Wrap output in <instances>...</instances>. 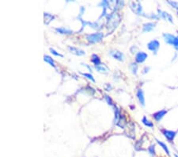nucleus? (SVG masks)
I'll list each match as a JSON object with an SVG mask.
<instances>
[{
  "label": "nucleus",
  "mask_w": 178,
  "mask_h": 157,
  "mask_svg": "<svg viewBox=\"0 0 178 157\" xmlns=\"http://www.w3.org/2000/svg\"><path fill=\"white\" fill-rule=\"evenodd\" d=\"M131 71H132V72L134 74H136L137 73V69H138V65L135 63H132L131 64Z\"/></svg>",
  "instance_id": "18"
},
{
  "label": "nucleus",
  "mask_w": 178,
  "mask_h": 157,
  "mask_svg": "<svg viewBox=\"0 0 178 157\" xmlns=\"http://www.w3.org/2000/svg\"><path fill=\"white\" fill-rule=\"evenodd\" d=\"M82 74L84 75V76H86V77L88 78L89 80H90L91 81H93L94 82H95V80H94V77L92 76V75H90V74H86V73H85V74H84V73H82Z\"/></svg>",
  "instance_id": "20"
},
{
  "label": "nucleus",
  "mask_w": 178,
  "mask_h": 157,
  "mask_svg": "<svg viewBox=\"0 0 178 157\" xmlns=\"http://www.w3.org/2000/svg\"><path fill=\"white\" fill-rule=\"evenodd\" d=\"M164 136L167 138L169 141H172L176 136V132L171 131V130H163Z\"/></svg>",
  "instance_id": "4"
},
{
  "label": "nucleus",
  "mask_w": 178,
  "mask_h": 157,
  "mask_svg": "<svg viewBox=\"0 0 178 157\" xmlns=\"http://www.w3.org/2000/svg\"><path fill=\"white\" fill-rule=\"evenodd\" d=\"M142 122H143V123L144 125H146V126H148V127H153V124L151 122H150L149 120L146 119V117H144L143 118V120H142Z\"/></svg>",
  "instance_id": "15"
},
{
  "label": "nucleus",
  "mask_w": 178,
  "mask_h": 157,
  "mask_svg": "<svg viewBox=\"0 0 178 157\" xmlns=\"http://www.w3.org/2000/svg\"><path fill=\"white\" fill-rule=\"evenodd\" d=\"M146 58H147V54L146 53L143 52H139L136 55L135 60L138 63H143L146 60Z\"/></svg>",
  "instance_id": "5"
},
{
  "label": "nucleus",
  "mask_w": 178,
  "mask_h": 157,
  "mask_svg": "<svg viewBox=\"0 0 178 157\" xmlns=\"http://www.w3.org/2000/svg\"><path fill=\"white\" fill-rule=\"evenodd\" d=\"M155 25H156L155 23H153V22L146 23V24H144L143 25V32H151V31H152V30L154 29Z\"/></svg>",
  "instance_id": "6"
},
{
  "label": "nucleus",
  "mask_w": 178,
  "mask_h": 157,
  "mask_svg": "<svg viewBox=\"0 0 178 157\" xmlns=\"http://www.w3.org/2000/svg\"><path fill=\"white\" fill-rule=\"evenodd\" d=\"M69 49L72 53H74L75 55L83 56L86 54V52H85L84 51H82V50L81 49H78V48H76L74 47H69Z\"/></svg>",
  "instance_id": "11"
},
{
  "label": "nucleus",
  "mask_w": 178,
  "mask_h": 157,
  "mask_svg": "<svg viewBox=\"0 0 178 157\" xmlns=\"http://www.w3.org/2000/svg\"><path fill=\"white\" fill-rule=\"evenodd\" d=\"M167 111L165 110H161V111H158V112L155 113L154 114H153V117H154V119L157 121V122H159V121H161V118L165 116Z\"/></svg>",
  "instance_id": "8"
},
{
  "label": "nucleus",
  "mask_w": 178,
  "mask_h": 157,
  "mask_svg": "<svg viewBox=\"0 0 178 157\" xmlns=\"http://www.w3.org/2000/svg\"><path fill=\"white\" fill-rule=\"evenodd\" d=\"M92 62L94 63L95 66H97V65L101 64V60L99 59V57L97 55L94 54L92 56Z\"/></svg>",
  "instance_id": "13"
},
{
  "label": "nucleus",
  "mask_w": 178,
  "mask_h": 157,
  "mask_svg": "<svg viewBox=\"0 0 178 157\" xmlns=\"http://www.w3.org/2000/svg\"><path fill=\"white\" fill-rule=\"evenodd\" d=\"M137 98H138V101L140 102V104L144 106H145V98H144L143 95V91L141 90V89H139L137 91Z\"/></svg>",
  "instance_id": "7"
},
{
  "label": "nucleus",
  "mask_w": 178,
  "mask_h": 157,
  "mask_svg": "<svg viewBox=\"0 0 178 157\" xmlns=\"http://www.w3.org/2000/svg\"><path fill=\"white\" fill-rule=\"evenodd\" d=\"M95 68H96L98 72H108V68H107L104 65H102V64H100V65H97V66H95Z\"/></svg>",
  "instance_id": "12"
},
{
  "label": "nucleus",
  "mask_w": 178,
  "mask_h": 157,
  "mask_svg": "<svg viewBox=\"0 0 178 157\" xmlns=\"http://www.w3.org/2000/svg\"><path fill=\"white\" fill-rule=\"evenodd\" d=\"M175 157H178V156H177V155H175Z\"/></svg>",
  "instance_id": "23"
},
{
  "label": "nucleus",
  "mask_w": 178,
  "mask_h": 157,
  "mask_svg": "<svg viewBox=\"0 0 178 157\" xmlns=\"http://www.w3.org/2000/svg\"><path fill=\"white\" fill-rule=\"evenodd\" d=\"M50 51H51V52H52L53 55L57 56H60V57H63V56L61 55V54H59V52H57L56 51L53 49V48H50Z\"/></svg>",
  "instance_id": "19"
},
{
  "label": "nucleus",
  "mask_w": 178,
  "mask_h": 157,
  "mask_svg": "<svg viewBox=\"0 0 178 157\" xmlns=\"http://www.w3.org/2000/svg\"><path fill=\"white\" fill-rule=\"evenodd\" d=\"M105 98H106L107 102H108V103H109V105H112V100L110 98H109V96L108 95H105Z\"/></svg>",
  "instance_id": "22"
},
{
  "label": "nucleus",
  "mask_w": 178,
  "mask_h": 157,
  "mask_svg": "<svg viewBox=\"0 0 178 157\" xmlns=\"http://www.w3.org/2000/svg\"><path fill=\"white\" fill-rule=\"evenodd\" d=\"M154 145H151V147L149 148V152L151 153V155H154L155 154V152H154Z\"/></svg>",
  "instance_id": "21"
},
{
  "label": "nucleus",
  "mask_w": 178,
  "mask_h": 157,
  "mask_svg": "<svg viewBox=\"0 0 178 157\" xmlns=\"http://www.w3.org/2000/svg\"><path fill=\"white\" fill-rule=\"evenodd\" d=\"M147 47H148L149 49L151 50V51H152L154 54H156L157 52H158V48L160 47V43L158 42L157 40H153L151 41V42L148 43Z\"/></svg>",
  "instance_id": "3"
},
{
  "label": "nucleus",
  "mask_w": 178,
  "mask_h": 157,
  "mask_svg": "<svg viewBox=\"0 0 178 157\" xmlns=\"http://www.w3.org/2000/svg\"><path fill=\"white\" fill-rule=\"evenodd\" d=\"M157 140V142H158V144H159V145H161V147H162V148H163V149L165 150V152H166V153H167V155H169V149H168V148H167V146H166V145H165V144H164L163 142H161V141H160V140Z\"/></svg>",
  "instance_id": "17"
},
{
  "label": "nucleus",
  "mask_w": 178,
  "mask_h": 157,
  "mask_svg": "<svg viewBox=\"0 0 178 157\" xmlns=\"http://www.w3.org/2000/svg\"><path fill=\"white\" fill-rule=\"evenodd\" d=\"M163 37L165 38V41L166 43L173 45L176 49L178 50V37H175V36L169 34V33L163 34Z\"/></svg>",
  "instance_id": "1"
},
{
  "label": "nucleus",
  "mask_w": 178,
  "mask_h": 157,
  "mask_svg": "<svg viewBox=\"0 0 178 157\" xmlns=\"http://www.w3.org/2000/svg\"><path fill=\"white\" fill-rule=\"evenodd\" d=\"M104 37V35L102 33H92L86 36V39L89 41V42L95 43L98 42L100 41H102V38Z\"/></svg>",
  "instance_id": "2"
},
{
  "label": "nucleus",
  "mask_w": 178,
  "mask_h": 157,
  "mask_svg": "<svg viewBox=\"0 0 178 157\" xmlns=\"http://www.w3.org/2000/svg\"><path fill=\"white\" fill-rule=\"evenodd\" d=\"M44 60H45V61H46V62L48 63L51 66H52V67H55V63H54V60H52V58H51L50 56H45Z\"/></svg>",
  "instance_id": "14"
},
{
  "label": "nucleus",
  "mask_w": 178,
  "mask_h": 157,
  "mask_svg": "<svg viewBox=\"0 0 178 157\" xmlns=\"http://www.w3.org/2000/svg\"><path fill=\"white\" fill-rule=\"evenodd\" d=\"M56 31L59 32L60 33H66V34H70V33H71V30H66L64 28H57Z\"/></svg>",
  "instance_id": "16"
},
{
  "label": "nucleus",
  "mask_w": 178,
  "mask_h": 157,
  "mask_svg": "<svg viewBox=\"0 0 178 157\" xmlns=\"http://www.w3.org/2000/svg\"><path fill=\"white\" fill-rule=\"evenodd\" d=\"M111 55L113 56L115 59L120 61H124V55L122 54L121 52H119V51H113L111 52Z\"/></svg>",
  "instance_id": "9"
},
{
  "label": "nucleus",
  "mask_w": 178,
  "mask_h": 157,
  "mask_svg": "<svg viewBox=\"0 0 178 157\" xmlns=\"http://www.w3.org/2000/svg\"><path fill=\"white\" fill-rule=\"evenodd\" d=\"M159 11V16L161 17H162L163 19H166V20H169L170 22H173V17L170 14H169L168 13L166 12H162L161 10H158Z\"/></svg>",
  "instance_id": "10"
}]
</instances>
